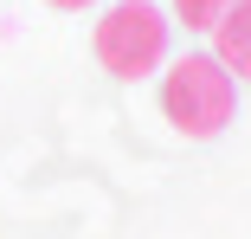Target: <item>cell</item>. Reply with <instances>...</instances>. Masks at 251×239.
I'll return each instance as SVG.
<instances>
[{
  "label": "cell",
  "mask_w": 251,
  "mask_h": 239,
  "mask_svg": "<svg viewBox=\"0 0 251 239\" xmlns=\"http://www.w3.org/2000/svg\"><path fill=\"white\" fill-rule=\"evenodd\" d=\"M213 59L232 78H251V0H238V7L213 26Z\"/></svg>",
  "instance_id": "obj_3"
},
{
  "label": "cell",
  "mask_w": 251,
  "mask_h": 239,
  "mask_svg": "<svg viewBox=\"0 0 251 239\" xmlns=\"http://www.w3.org/2000/svg\"><path fill=\"white\" fill-rule=\"evenodd\" d=\"M238 110V78L213 52H180L161 71V117L180 136H219Z\"/></svg>",
  "instance_id": "obj_1"
},
{
  "label": "cell",
  "mask_w": 251,
  "mask_h": 239,
  "mask_svg": "<svg viewBox=\"0 0 251 239\" xmlns=\"http://www.w3.org/2000/svg\"><path fill=\"white\" fill-rule=\"evenodd\" d=\"M168 26L174 20L155 0H116V7L97 20L90 52H97V65L110 78H148V71L168 65Z\"/></svg>",
  "instance_id": "obj_2"
},
{
  "label": "cell",
  "mask_w": 251,
  "mask_h": 239,
  "mask_svg": "<svg viewBox=\"0 0 251 239\" xmlns=\"http://www.w3.org/2000/svg\"><path fill=\"white\" fill-rule=\"evenodd\" d=\"M232 7H238V0H174V20H180V26H193V32H213Z\"/></svg>",
  "instance_id": "obj_4"
},
{
  "label": "cell",
  "mask_w": 251,
  "mask_h": 239,
  "mask_svg": "<svg viewBox=\"0 0 251 239\" xmlns=\"http://www.w3.org/2000/svg\"><path fill=\"white\" fill-rule=\"evenodd\" d=\"M45 7H58V13H84V7H97V0H45Z\"/></svg>",
  "instance_id": "obj_5"
}]
</instances>
